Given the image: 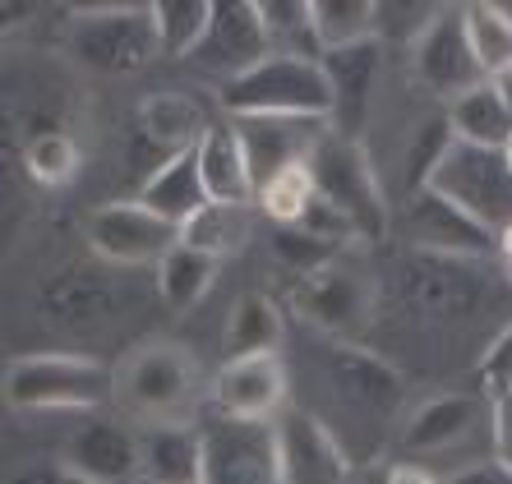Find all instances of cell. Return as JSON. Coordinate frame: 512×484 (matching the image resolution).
<instances>
[{"label":"cell","instance_id":"cell-1","mask_svg":"<svg viewBox=\"0 0 512 484\" xmlns=\"http://www.w3.org/2000/svg\"><path fill=\"white\" fill-rule=\"evenodd\" d=\"M393 305L429 337H471L485 328L489 309L512 314V291L494 259L406 249L393 268Z\"/></svg>","mask_w":512,"mask_h":484},{"label":"cell","instance_id":"cell-2","mask_svg":"<svg viewBox=\"0 0 512 484\" xmlns=\"http://www.w3.org/2000/svg\"><path fill=\"white\" fill-rule=\"evenodd\" d=\"M116 392V374L93 355L42 351L10 360L0 397L14 411H97Z\"/></svg>","mask_w":512,"mask_h":484},{"label":"cell","instance_id":"cell-3","mask_svg":"<svg viewBox=\"0 0 512 484\" xmlns=\"http://www.w3.org/2000/svg\"><path fill=\"white\" fill-rule=\"evenodd\" d=\"M222 111L236 120H328V79L319 60L300 56H263L254 70L222 83Z\"/></svg>","mask_w":512,"mask_h":484},{"label":"cell","instance_id":"cell-4","mask_svg":"<svg viewBox=\"0 0 512 484\" xmlns=\"http://www.w3.org/2000/svg\"><path fill=\"white\" fill-rule=\"evenodd\" d=\"M130 309V286L107 263H65L37 282L33 314L56 337H93Z\"/></svg>","mask_w":512,"mask_h":484},{"label":"cell","instance_id":"cell-5","mask_svg":"<svg viewBox=\"0 0 512 484\" xmlns=\"http://www.w3.org/2000/svg\"><path fill=\"white\" fill-rule=\"evenodd\" d=\"M429 194L462 208L471 222H480L489 236L499 240L512 226V171L508 157L494 148H471V143H448L439 166L425 180Z\"/></svg>","mask_w":512,"mask_h":484},{"label":"cell","instance_id":"cell-6","mask_svg":"<svg viewBox=\"0 0 512 484\" xmlns=\"http://www.w3.org/2000/svg\"><path fill=\"white\" fill-rule=\"evenodd\" d=\"M310 176L323 203H333L346 222L356 226L360 240H383L388 236V199L374 176V162L365 153V143L342 139V134H323L319 148L310 153Z\"/></svg>","mask_w":512,"mask_h":484},{"label":"cell","instance_id":"cell-7","mask_svg":"<svg viewBox=\"0 0 512 484\" xmlns=\"http://www.w3.org/2000/svg\"><path fill=\"white\" fill-rule=\"evenodd\" d=\"M65 47L79 65L97 74H134L157 60V33L148 5H97L74 10L65 28Z\"/></svg>","mask_w":512,"mask_h":484},{"label":"cell","instance_id":"cell-8","mask_svg":"<svg viewBox=\"0 0 512 484\" xmlns=\"http://www.w3.org/2000/svg\"><path fill=\"white\" fill-rule=\"evenodd\" d=\"M291 305L305 323L323 328L337 342H356L360 332H370L379 319V282L365 263L333 259L323 272L291 286Z\"/></svg>","mask_w":512,"mask_h":484},{"label":"cell","instance_id":"cell-9","mask_svg":"<svg viewBox=\"0 0 512 484\" xmlns=\"http://www.w3.org/2000/svg\"><path fill=\"white\" fill-rule=\"evenodd\" d=\"M319 374H323V388L337 397V406L351 411L356 420L388 425L406 406V374L388 355L370 351V346H360V342L328 346L319 360Z\"/></svg>","mask_w":512,"mask_h":484},{"label":"cell","instance_id":"cell-10","mask_svg":"<svg viewBox=\"0 0 512 484\" xmlns=\"http://www.w3.org/2000/svg\"><path fill=\"white\" fill-rule=\"evenodd\" d=\"M116 392L125 397L130 411L148 415L153 425L176 420L180 411H190L194 397L203 392L199 360L180 342H153L125 360V369L116 374Z\"/></svg>","mask_w":512,"mask_h":484},{"label":"cell","instance_id":"cell-11","mask_svg":"<svg viewBox=\"0 0 512 484\" xmlns=\"http://www.w3.org/2000/svg\"><path fill=\"white\" fill-rule=\"evenodd\" d=\"M199 484H282L273 420H231V415L203 420Z\"/></svg>","mask_w":512,"mask_h":484},{"label":"cell","instance_id":"cell-12","mask_svg":"<svg viewBox=\"0 0 512 484\" xmlns=\"http://www.w3.org/2000/svg\"><path fill=\"white\" fill-rule=\"evenodd\" d=\"M84 236L97 263H107V268H148V263L157 268L180 245L176 226L148 213L139 199L97 203L84 222Z\"/></svg>","mask_w":512,"mask_h":484},{"label":"cell","instance_id":"cell-13","mask_svg":"<svg viewBox=\"0 0 512 484\" xmlns=\"http://www.w3.org/2000/svg\"><path fill=\"white\" fill-rule=\"evenodd\" d=\"M411 74L425 93L443 97V102L485 83L476 56H471V42H466L462 5H439V14L411 37Z\"/></svg>","mask_w":512,"mask_h":484},{"label":"cell","instance_id":"cell-14","mask_svg":"<svg viewBox=\"0 0 512 484\" xmlns=\"http://www.w3.org/2000/svg\"><path fill=\"white\" fill-rule=\"evenodd\" d=\"M282 484H351V452L323 415L286 406L273 420Z\"/></svg>","mask_w":512,"mask_h":484},{"label":"cell","instance_id":"cell-15","mask_svg":"<svg viewBox=\"0 0 512 484\" xmlns=\"http://www.w3.org/2000/svg\"><path fill=\"white\" fill-rule=\"evenodd\" d=\"M60 466L79 484H130L143 475V434L116 415H88L65 438Z\"/></svg>","mask_w":512,"mask_h":484},{"label":"cell","instance_id":"cell-16","mask_svg":"<svg viewBox=\"0 0 512 484\" xmlns=\"http://www.w3.org/2000/svg\"><path fill=\"white\" fill-rule=\"evenodd\" d=\"M319 65H323V79H328V102H333L328 107V130L360 143V130H365L374 107V93L383 83V37L328 51Z\"/></svg>","mask_w":512,"mask_h":484},{"label":"cell","instance_id":"cell-17","mask_svg":"<svg viewBox=\"0 0 512 484\" xmlns=\"http://www.w3.org/2000/svg\"><path fill=\"white\" fill-rule=\"evenodd\" d=\"M286 365L282 355H245L227 360L208 383V406L213 415L231 420H277L286 411Z\"/></svg>","mask_w":512,"mask_h":484},{"label":"cell","instance_id":"cell-18","mask_svg":"<svg viewBox=\"0 0 512 484\" xmlns=\"http://www.w3.org/2000/svg\"><path fill=\"white\" fill-rule=\"evenodd\" d=\"M263 56H268V37L259 24V0H222V5H213L208 33L190 60L203 74H217L222 83H231L236 74L254 70Z\"/></svg>","mask_w":512,"mask_h":484},{"label":"cell","instance_id":"cell-19","mask_svg":"<svg viewBox=\"0 0 512 484\" xmlns=\"http://www.w3.org/2000/svg\"><path fill=\"white\" fill-rule=\"evenodd\" d=\"M489 425V392H439L420 402L416 411L402 420V448L425 457V452H453L466 438H476V429Z\"/></svg>","mask_w":512,"mask_h":484},{"label":"cell","instance_id":"cell-20","mask_svg":"<svg viewBox=\"0 0 512 484\" xmlns=\"http://www.w3.org/2000/svg\"><path fill=\"white\" fill-rule=\"evenodd\" d=\"M406 226H411V249H429V254H457V259H494V236L480 222L453 208L439 194H411L406 208Z\"/></svg>","mask_w":512,"mask_h":484},{"label":"cell","instance_id":"cell-21","mask_svg":"<svg viewBox=\"0 0 512 484\" xmlns=\"http://www.w3.org/2000/svg\"><path fill=\"white\" fill-rule=\"evenodd\" d=\"M245 153H250L254 189L268 176L286 171V166L310 162L319 139L328 134V120H296V116H273V120H236Z\"/></svg>","mask_w":512,"mask_h":484},{"label":"cell","instance_id":"cell-22","mask_svg":"<svg viewBox=\"0 0 512 484\" xmlns=\"http://www.w3.org/2000/svg\"><path fill=\"white\" fill-rule=\"evenodd\" d=\"M194 162H199L203 194L213 203H254V171L245 139L231 120H213L203 139L194 143Z\"/></svg>","mask_w":512,"mask_h":484},{"label":"cell","instance_id":"cell-23","mask_svg":"<svg viewBox=\"0 0 512 484\" xmlns=\"http://www.w3.org/2000/svg\"><path fill=\"white\" fill-rule=\"evenodd\" d=\"M213 120L199 107L194 93H176V88H157L139 102V130L148 143H157L162 153H190L194 143L203 139Z\"/></svg>","mask_w":512,"mask_h":484},{"label":"cell","instance_id":"cell-24","mask_svg":"<svg viewBox=\"0 0 512 484\" xmlns=\"http://www.w3.org/2000/svg\"><path fill=\"white\" fill-rule=\"evenodd\" d=\"M443 120H448L453 139L471 143V148H494V153H503L512 143V111L494 79H485L480 88L453 97L448 111H443Z\"/></svg>","mask_w":512,"mask_h":484},{"label":"cell","instance_id":"cell-25","mask_svg":"<svg viewBox=\"0 0 512 484\" xmlns=\"http://www.w3.org/2000/svg\"><path fill=\"white\" fill-rule=\"evenodd\" d=\"M139 203L148 208V213L162 217V222H171L176 231H180V222H185V217L199 213L203 203H208V194H203L199 162H194V148H190V153H171L167 162L157 166L153 176L143 180Z\"/></svg>","mask_w":512,"mask_h":484},{"label":"cell","instance_id":"cell-26","mask_svg":"<svg viewBox=\"0 0 512 484\" xmlns=\"http://www.w3.org/2000/svg\"><path fill=\"white\" fill-rule=\"evenodd\" d=\"M143 480L199 484V425L162 420V425L143 429Z\"/></svg>","mask_w":512,"mask_h":484},{"label":"cell","instance_id":"cell-27","mask_svg":"<svg viewBox=\"0 0 512 484\" xmlns=\"http://www.w3.org/2000/svg\"><path fill=\"white\" fill-rule=\"evenodd\" d=\"M250 231H254V208L250 203H203L194 217L180 222V245L199 249L208 259H231L236 249L250 245Z\"/></svg>","mask_w":512,"mask_h":484},{"label":"cell","instance_id":"cell-28","mask_svg":"<svg viewBox=\"0 0 512 484\" xmlns=\"http://www.w3.org/2000/svg\"><path fill=\"white\" fill-rule=\"evenodd\" d=\"M286 342V319L282 305L263 291H250L231 305L227 323V360H245V355H277Z\"/></svg>","mask_w":512,"mask_h":484},{"label":"cell","instance_id":"cell-29","mask_svg":"<svg viewBox=\"0 0 512 484\" xmlns=\"http://www.w3.org/2000/svg\"><path fill=\"white\" fill-rule=\"evenodd\" d=\"M24 148H28V125L24 116L0 102V236H10L19 217L28 208V166H24Z\"/></svg>","mask_w":512,"mask_h":484},{"label":"cell","instance_id":"cell-30","mask_svg":"<svg viewBox=\"0 0 512 484\" xmlns=\"http://www.w3.org/2000/svg\"><path fill=\"white\" fill-rule=\"evenodd\" d=\"M217 268H222L217 259H208V254H199V249H190V245H176L167 259L153 268L162 305H167L171 314H190V309L213 291Z\"/></svg>","mask_w":512,"mask_h":484},{"label":"cell","instance_id":"cell-31","mask_svg":"<svg viewBox=\"0 0 512 484\" xmlns=\"http://www.w3.org/2000/svg\"><path fill=\"white\" fill-rule=\"evenodd\" d=\"M462 24L480 74L503 79L512 70V10L494 0H476V5H462Z\"/></svg>","mask_w":512,"mask_h":484},{"label":"cell","instance_id":"cell-32","mask_svg":"<svg viewBox=\"0 0 512 484\" xmlns=\"http://www.w3.org/2000/svg\"><path fill=\"white\" fill-rule=\"evenodd\" d=\"M259 24L263 37H268V56L323 60V47L314 37L310 0H259Z\"/></svg>","mask_w":512,"mask_h":484},{"label":"cell","instance_id":"cell-33","mask_svg":"<svg viewBox=\"0 0 512 484\" xmlns=\"http://www.w3.org/2000/svg\"><path fill=\"white\" fill-rule=\"evenodd\" d=\"M148 14H153L157 56L190 60L194 47L203 42V33H208L213 0H153V5H148Z\"/></svg>","mask_w":512,"mask_h":484},{"label":"cell","instance_id":"cell-34","mask_svg":"<svg viewBox=\"0 0 512 484\" xmlns=\"http://www.w3.org/2000/svg\"><path fill=\"white\" fill-rule=\"evenodd\" d=\"M310 14L323 56L379 37V5L374 0H310Z\"/></svg>","mask_w":512,"mask_h":484},{"label":"cell","instance_id":"cell-35","mask_svg":"<svg viewBox=\"0 0 512 484\" xmlns=\"http://www.w3.org/2000/svg\"><path fill=\"white\" fill-rule=\"evenodd\" d=\"M24 166H28V180H33L37 189H60L79 176L84 148H79L65 130H28Z\"/></svg>","mask_w":512,"mask_h":484},{"label":"cell","instance_id":"cell-36","mask_svg":"<svg viewBox=\"0 0 512 484\" xmlns=\"http://www.w3.org/2000/svg\"><path fill=\"white\" fill-rule=\"evenodd\" d=\"M254 199H259V213L277 226H296L300 217L310 213V203L319 199V189H314V176H310V162L300 166H286L277 176H268L259 189H254Z\"/></svg>","mask_w":512,"mask_h":484},{"label":"cell","instance_id":"cell-37","mask_svg":"<svg viewBox=\"0 0 512 484\" xmlns=\"http://www.w3.org/2000/svg\"><path fill=\"white\" fill-rule=\"evenodd\" d=\"M273 259L282 263L286 272H296V282H305V277H314V272H323L333 259H342L346 249L328 245V240H314L310 231H300V226H277L273 231Z\"/></svg>","mask_w":512,"mask_h":484},{"label":"cell","instance_id":"cell-38","mask_svg":"<svg viewBox=\"0 0 512 484\" xmlns=\"http://www.w3.org/2000/svg\"><path fill=\"white\" fill-rule=\"evenodd\" d=\"M453 143V130H448V120H429L425 130L411 139V148H406V194H420L429 180V171L439 166L443 148Z\"/></svg>","mask_w":512,"mask_h":484},{"label":"cell","instance_id":"cell-39","mask_svg":"<svg viewBox=\"0 0 512 484\" xmlns=\"http://www.w3.org/2000/svg\"><path fill=\"white\" fill-rule=\"evenodd\" d=\"M489 438H494V461L512 471V388L489 392Z\"/></svg>","mask_w":512,"mask_h":484},{"label":"cell","instance_id":"cell-40","mask_svg":"<svg viewBox=\"0 0 512 484\" xmlns=\"http://www.w3.org/2000/svg\"><path fill=\"white\" fill-rule=\"evenodd\" d=\"M448 484H512V471L503 466V461H471V466H462V471L448 475Z\"/></svg>","mask_w":512,"mask_h":484},{"label":"cell","instance_id":"cell-41","mask_svg":"<svg viewBox=\"0 0 512 484\" xmlns=\"http://www.w3.org/2000/svg\"><path fill=\"white\" fill-rule=\"evenodd\" d=\"M5 484H79L60 461H33V466H19Z\"/></svg>","mask_w":512,"mask_h":484},{"label":"cell","instance_id":"cell-42","mask_svg":"<svg viewBox=\"0 0 512 484\" xmlns=\"http://www.w3.org/2000/svg\"><path fill=\"white\" fill-rule=\"evenodd\" d=\"M388 484H439L434 475L425 471V466H411V461H397V466H388Z\"/></svg>","mask_w":512,"mask_h":484},{"label":"cell","instance_id":"cell-43","mask_svg":"<svg viewBox=\"0 0 512 484\" xmlns=\"http://www.w3.org/2000/svg\"><path fill=\"white\" fill-rule=\"evenodd\" d=\"M28 19V5H0V37L10 33V28H19Z\"/></svg>","mask_w":512,"mask_h":484},{"label":"cell","instance_id":"cell-44","mask_svg":"<svg viewBox=\"0 0 512 484\" xmlns=\"http://www.w3.org/2000/svg\"><path fill=\"white\" fill-rule=\"evenodd\" d=\"M356 484H388V466H365L356 475Z\"/></svg>","mask_w":512,"mask_h":484},{"label":"cell","instance_id":"cell-45","mask_svg":"<svg viewBox=\"0 0 512 484\" xmlns=\"http://www.w3.org/2000/svg\"><path fill=\"white\" fill-rule=\"evenodd\" d=\"M494 83H499V93H503V102H508V111H512V70H508V74H503V79H494Z\"/></svg>","mask_w":512,"mask_h":484},{"label":"cell","instance_id":"cell-46","mask_svg":"<svg viewBox=\"0 0 512 484\" xmlns=\"http://www.w3.org/2000/svg\"><path fill=\"white\" fill-rule=\"evenodd\" d=\"M499 272H503V282H508V291H512V259H508V263H499Z\"/></svg>","mask_w":512,"mask_h":484},{"label":"cell","instance_id":"cell-47","mask_svg":"<svg viewBox=\"0 0 512 484\" xmlns=\"http://www.w3.org/2000/svg\"><path fill=\"white\" fill-rule=\"evenodd\" d=\"M503 157H508V171H512V143H508V148H503Z\"/></svg>","mask_w":512,"mask_h":484}]
</instances>
